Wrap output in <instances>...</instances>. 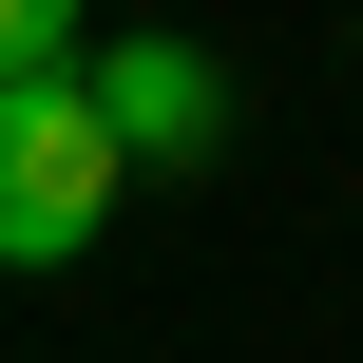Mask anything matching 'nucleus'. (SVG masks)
Instances as JSON below:
<instances>
[{"label": "nucleus", "instance_id": "f257e3e1", "mask_svg": "<svg viewBox=\"0 0 363 363\" xmlns=\"http://www.w3.org/2000/svg\"><path fill=\"white\" fill-rule=\"evenodd\" d=\"M115 191H134V153H115L96 77L77 57L57 77H0V268H77L115 230Z\"/></svg>", "mask_w": 363, "mask_h": 363}, {"label": "nucleus", "instance_id": "f03ea898", "mask_svg": "<svg viewBox=\"0 0 363 363\" xmlns=\"http://www.w3.org/2000/svg\"><path fill=\"white\" fill-rule=\"evenodd\" d=\"M77 77H96V115H115L134 172H211V153H230V57H211V38H96Z\"/></svg>", "mask_w": 363, "mask_h": 363}, {"label": "nucleus", "instance_id": "7ed1b4c3", "mask_svg": "<svg viewBox=\"0 0 363 363\" xmlns=\"http://www.w3.org/2000/svg\"><path fill=\"white\" fill-rule=\"evenodd\" d=\"M57 57H96V0H0V77H57Z\"/></svg>", "mask_w": 363, "mask_h": 363}]
</instances>
